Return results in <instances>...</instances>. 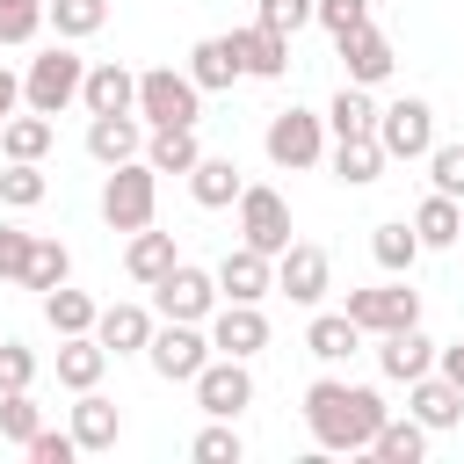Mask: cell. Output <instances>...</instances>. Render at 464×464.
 Instances as JSON below:
<instances>
[{
  "instance_id": "cell-12",
  "label": "cell",
  "mask_w": 464,
  "mask_h": 464,
  "mask_svg": "<svg viewBox=\"0 0 464 464\" xmlns=\"http://www.w3.org/2000/svg\"><path fill=\"white\" fill-rule=\"evenodd\" d=\"M239 239H246L254 254H268V261L290 246V203H283L268 181H246V188H239Z\"/></svg>"
},
{
  "instance_id": "cell-48",
  "label": "cell",
  "mask_w": 464,
  "mask_h": 464,
  "mask_svg": "<svg viewBox=\"0 0 464 464\" xmlns=\"http://www.w3.org/2000/svg\"><path fill=\"white\" fill-rule=\"evenodd\" d=\"M14 109H22V72H7V65H0V123H7Z\"/></svg>"
},
{
  "instance_id": "cell-26",
  "label": "cell",
  "mask_w": 464,
  "mask_h": 464,
  "mask_svg": "<svg viewBox=\"0 0 464 464\" xmlns=\"http://www.w3.org/2000/svg\"><path fill=\"white\" fill-rule=\"evenodd\" d=\"M196 160H203V145H196V123L145 130V167H152V174H188Z\"/></svg>"
},
{
  "instance_id": "cell-6",
  "label": "cell",
  "mask_w": 464,
  "mask_h": 464,
  "mask_svg": "<svg viewBox=\"0 0 464 464\" xmlns=\"http://www.w3.org/2000/svg\"><path fill=\"white\" fill-rule=\"evenodd\" d=\"M0 276H7L14 290H58V283L72 276V254H65V239H51V232H22V239L0 254Z\"/></svg>"
},
{
  "instance_id": "cell-3",
  "label": "cell",
  "mask_w": 464,
  "mask_h": 464,
  "mask_svg": "<svg viewBox=\"0 0 464 464\" xmlns=\"http://www.w3.org/2000/svg\"><path fill=\"white\" fill-rule=\"evenodd\" d=\"M80 80H87V58L65 51V44H51L44 58H29V72H22V102H29L36 116H58V109L80 102Z\"/></svg>"
},
{
  "instance_id": "cell-23",
  "label": "cell",
  "mask_w": 464,
  "mask_h": 464,
  "mask_svg": "<svg viewBox=\"0 0 464 464\" xmlns=\"http://www.w3.org/2000/svg\"><path fill=\"white\" fill-rule=\"evenodd\" d=\"M152 312L145 304H102L94 312V341L109 348V355H145V341H152Z\"/></svg>"
},
{
  "instance_id": "cell-44",
  "label": "cell",
  "mask_w": 464,
  "mask_h": 464,
  "mask_svg": "<svg viewBox=\"0 0 464 464\" xmlns=\"http://www.w3.org/2000/svg\"><path fill=\"white\" fill-rule=\"evenodd\" d=\"M36 384V348L29 341H0V392H29Z\"/></svg>"
},
{
  "instance_id": "cell-14",
  "label": "cell",
  "mask_w": 464,
  "mask_h": 464,
  "mask_svg": "<svg viewBox=\"0 0 464 464\" xmlns=\"http://www.w3.org/2000/svg\"><path fill=\"white\" fill-rule=\"evenodd\" d=\"M261 348H268V312L225 297V304L210 312V355H239V362H246V355H261Z\"/></svg>"
},
{
  "instance_id": "cell-18",
  "label": "cell",
  "mask_w": 464,
  "mask_h": 464,
  "mask_svg": "<svg viewBox=\"0 0 464 464\" xmlns=\"http://www.w3.org/2000/svg\"><path fill=\"white\" fill-rule=\"evenodd\" d=\"M87 152L102 167H123L145 152V116L138 109H116V116H87Z\"/></svg>"
},
{
  "instance_id": "cell-20",
  "label": "cell",
  "mask_w": 464,
  "mask_h": 464,
  "mask_svg": "<svg viewBox=\"0 0 464 464\" xmlns=\"http://www.w3.org/2000/svg\"><path fill=\"white\" fill-rule=\"evenodd\" d=\"M232 51H239V72H246V80H283V72H290V36H276V29H261V22L232 29Z\"/></svg>"
},
{
  "instance_id": "cell-25",
  "label": "cell",
  "mask_w": 464,
  "mask_h": 464,
  "mask_svg": "<svg viewBox=\"0 0 464 464\" xmlns=\"http://www.w3.org/2000/svg\"><path fill=\"white\" fill-rule=\"evenodd\" d=\"M102 370H109V348H102L94 334H65V341H58V384H65V392H94Z\"/></svg>"
},
{
  "instance_id": "cell-45",
  "label": "cell",
  "mask_w": 464,
  "mask_h": 464,
  "mask_svg": "<svg viewBox=\"0 0 464 464\" xmlns=\"http://www.w3.org/2000/svg\"><path fill=\"white\" fill-rule=\"evenodd\" d=\"M22 450H29V464H72V457H80L72 428H36V435H29Z\"/></svg>"
},
{
  "instance_id": "cell-46",
  "label": "cell",
  "mask_w": 464,
  "mask_h": 464,
  "mask_svg": "<svg viewBox=\"0 0 464 464\" xmlns=\"http://www.w3.org/2000/svg\"><path fill=\"white\" fill-rule=\"evenodd\" d=\"M261 29H276V36H297L304 22H312V0H261V14H254Z\"/></svg>"
},
{
  "instance_id": "cell-21",
  "label": "cell",
  "mask_w": 464,
  "mask_h": 464,
  "mask_svg": "<svg viewBox=\"0 0 464 464\" xmlns=\"http://www.w3.org/2000/svg\"><path fill=\"white\" fill-rule=\"evenodd\" d=\"M130 102H138V72H130V65H116V58L87 65V80H80V109H87V116H116V109H130Z\"/></svg>"
},
{
  "instance_id": "cell-28",
  "label": "cell",
  "mask_w": 464,
  "mask_h": 464,
  "mask_svg": "<svg viewBox=\"0 0 464 464\" xmlns=\"http://www.w3.org/2000/svg\"><path fill=\"white\" fill-rule=\"evenodd\" d=\"M116 435H123V413H116V399H102V392H80V406H72V442H80V450H116Z\"/></svg>"
},
{
  "instance_id": "cell-4",
  "label": "cell",
  "mask_w": 464,
  "mask_h": 464,
  "mask_svg": "<svg viewBox=\"0 0 464 464\" xmlns=\"http://www.w3.org/2000/svg\"><path fill=\"white\" fill-rule=\"evenodd\" d=\"M130 109L145 116V130L196 123V116H203V87H196L188 72H174V65H152V72H138V102H130Z\"/></svg>"
},
{
  "instance_id": "cell-5",
  "label": "cell",
  "mask_w": 464,
  "mask_h": 464,
  "mask_svg": "<svg viewBox=\"0 0 464 464\" xmlns=\"http://www.w3.org/2000/svg\"><path fill=\"white\" fill-rule=\"evenodd\" d=\"M261 145H268V160L283 167V174H304V167H319L326 160V116H312V109H276L268 116V130H261Z\"/></svg>"
},
{
  "instance_id": "cell-15",
  "label": "cell",
  "mask_w": 464,
  "mask_h": 464,
  "mask_svg": "<svg viewBox=\"0 0 464 464\" xmlns=\"http://www.w3.org/2000/svg\"><path fill=\"white\" fill-rule=\"evenodd\" d=\"M210 276H218V297H232V304H261V297L276 290V261H268V254H254L246 239H239Z\"/></svg>"
},
{
  "instance_id": "cell-39",
  "label": "cell",
  "mask_w": 464,
  "mask_h": 464,
  "mask_svg": "<svg viewBox=\"0 0 464 464\" xmlns=\"http://www.w3.org/2000/svg\"><path fill=\"white\" fill-rule=\"evenodd\" d=\"M188 457H196V464H239V457H246V442H239V428H232V420H210V428L188 442Z\"/></svg>"
},
{
  "instance_id": "cell-37",
  "label": "cell",
  "mask_w": 464,
  "mask_h": 464,
  "mask_svg": "<svg viewBox=\"0 0 464 464\" xmlns=\"http://www.w3.org/2000/svg\"><path fill=\"white\" fill-rule=\"evenodd\" d=\"M44 22H51L65 44H80V36H94V29L109 22V0H44Z\"/></svg>"
},
{
  "instance_id": "cell-31",
  "label": "cell",
  "mask_w": 464,
  "mask_h": 464,
  "mask_svg": "<svg viewBox=\"0 0 464 464\" xmlns=\"http://www.w3.org/2000/svg\"><path fill=\"white\" fill-rule=\"evenodd\" d=\"M334 174H341L348 188H370V181L384 174V145H377V130H362V138H334Z\"/></svg>"
},
{
  "instance_id": "cell-43",
  "label": "cell",
  "mask_w": 464,
  "mask_h": 464,
  "mask_svg": "<svg viewBox=\"0 0 464 464\" xmlns=\"http://www.w3.org/2000/svg\"><path fill=\"white\" fill-rule=\"evenodd\" d=\"M428 181H435V196L464 203V145H428Z\"/></svg>"
},
{
  "instance_id": "cell-24",
  "label": "cell",
  "mask_w": 464,
  "mask_h": 464,
  "mask_svg": "<svg viewBox=\"0 0 464 464\" xmlns=\"http://www.w3.org/2000/svg\"><path fill=\"white\" fill-rule=\"evenodd\" d=\"M181 72H188L203 94H225L232 80H246V72H239V51H232V36H203V44L188 51V65H181Z\"/></svg>"
},
{
  "instance_id": "cell-17",
  "label": "cell",
  "mask_w": 464,
  "mask_h": 464,
  "mask_svg": "<svg viewBox=\"0 0 464 464\" xmlns=\"http://www.w3.org/2000/svg\"><path fill=\"white\" fill-rule=\"evenodd\" d=\"M334 51H341V65H348V80H355V87H377V80H392V65H399L392 36H384V29H370V22H362V29H348Z\"/></svg>"
},
{
  "instance_id": "cell-35",
  "label": "cell",
  "mask_w": 464,
  "mask_h": 464,
  "mask_svg": "<svg viewBox=\"0 0 464 464\" xmlns=\"http://www.w3.org/2000/svg\"><path fill=\"white\" fill-rule=\"evenodd\" d=\"M326 130L334 138H362V130H377V102H370V87H341L334 102H326Z\"/></svg>"
},
{
  "instance_id": "cell-8",
  "label": "cell",
  "mask_w": 464,
  "mask_h": 464,
  "mask_svg": "<svg viewBox=\"0 0 464 464\" xmlns=\"http://www.w3.org/2000/svg\"><path fill=\"white\" fill-rule=\"evenodd\" d=\"M377 145H384V160H428V145H435V109H428L420 94L384 102V109H377Z\"/></svg>"
},
{
  "instance_id": "cell-11",
  "label": "cell",
  "mask_w": 464,
  "mask_h": 464,
  "mask_svg": "<svg viewBox=\"0 0 464 464\" xmlns=\"http://www.w3.org/2000/svg\"><path fill=\"white\" fill-rule=\"evenodd\" d=\"M188 384H196V406H203L210 420H239V413L254 406V370H246L239 355H210Z\"/></svg>"
},
{
  "instance_id": "cell-40",
  "label": "cell",
  "mask_w": 464,
  "mask_h": 464,
  "mask_svg": "<svg viewBox=\"0 0 464 464\" xmlns=\"http://www.w3.org/2000/svg\"><path fill=\"white\" fill-rule=\"evenodd\" d=\"M36 428H44V406H36L29 392H0V435H7L14 450H22V442H29Z\"/></svg>"
},
{
  "instance_id": "cell-2",
  "label": "cell",
  "mask_w": 464,
  "mask_h": 464,
  "mask_svg": "<svg viewBox=\"0 0 464 464\" xmlns=\"http://www.w3.org/2000/svg\"><path fill=\"white\" fill-rule=\"evenodd\" d=\"M152 210H160V174L145 167V152L123 160V167H109V181H102V218H109V232H145Z\"/></svg>"
},
{
  "instance_id": "cell-38",
  "label": "cell",
  "mask_w": 464,
  "mask_h": 464,
  "mask_svg": "<svg viewBox=\"0 0 464 464\" xmlns=\"http://www.w3.org/2000/svg\"><path fill=\"white\" fill-rule=\"evenodd\" d=\"M44 196H51V181H44L36 160H7V167H0V203H7V210H36Z\"/></svg>"
},
{
  "instance_id": "cell-50",
  "label": "cell",
  "mask_w": 464,
  "mask_h": 464,
  "mask_svg": "<svg viewBox=\"0 0 464 464\" xmlns=\"http://www.w3.org/2000/svg\"><path fill=\"white\" fill-rule=\"evenodd\" d=\"M457 246H464V232H457Z\"/></svg>"
},
{
  "instance_id": "cell-27",
  "label": "cell",
  "mask_w": 464,
  "mask_h": 464,
  "mask_svg": "<svg viewBox=\"0 0 464 464\" xmlns=\"http://www.w3.org/2000/svg\"><path fill=\"white\" fill-rule=\"evenodd\" d=\"M304 348H312L319 362H348V355L362 348V326H355L348 312H319V304H312V326H304Z\"/></svg>"
},
{
  "instance_id": "cell-33",
  "label": "cell",
  "mask_w": 464,
  "mask_h": 464,
  "mask_svg": "<svg viewBox=\"0 0 464 464\" xmlns=\"http://www.w3.org/2000/svg\"><path fill=\"white\" fill-rule=\"evenodd\" d=\"M51 138H58L51 116H36V109H29V116H7V123H0V160H44Z\"/></svg>"
},
{
  "instance_id": "cell-30",
  "label": "cell",
  "mask_w": 464,
  "mask_h": 464,
  "mask_svg": "<svg viewBox=\"0 0 464 464\" xmlns=\"http://www.w3.org/2000/svg\"><path fill=\"white\" fill-rule=\"evenodd\" d=\"M174 261H181V254H174V232H152V225L130 232V246H123V268H130V283H145V290H152Z\"/></svg>"
},
{
  "instance_id": "cell-7",
  "label": "cell",
  "mask_w": 464,
  "mask_h": 464,
  "mask_svg": "<svg viewBox=\"0 0 464 464\" xmlns=\"http://www.w3.org/2000/svg\"><path fill=\"white\" fill-rule=\"evenodd\" d=\"M362 334H399V326H420V290L406 283V276H392V283H377V290H348V304H341Z\"/></svg>"
},
{
  "instance_id": "cell-49",
  "label": "cell",
  "mask_w": 464,
  "mask_h": 464,
  "mask_svg": "<svg viewBox=\"0 0 464 464\" xmlns=\"http://www.w3.org/2000/svg\"><path fill=\"white\" fill-rule=\"evenodd\" d=\"M14 239H22V232H14V225H7V203H0V254H7V246H14Z\"/></svg>"
},
{
  "instance_id": "cell-9",
  "label": "cell",
  "mask_w": 464,
  "mask_h": 464,
  "mask_svg": "<svg viewBox=\"0 0 464 464\" xmlns=\"http://www.w3.org/2000/svg\"><path fill=\"white\" fill-rule=\"evenodd\" d=\"M152 312H160V319H196V326H203V319L218 312V276L196 268V261H174V268L152 283Z\"/></svg>"
},
{
  "instance_id": "cell-36",
  "label": "cell",
  "mask_w": 464,
  "mask_h": 464,
  "mask_svg": "<svg viewBox=\"0 0 464 464\" xmlns=\"http://www.w3.org/2000/svg\"><path fill=\"white\" fill-rule=\"evenodd\" d=\"M370 254H377V268H384V276H413L420 239H413V225H399V218H392V225H377V232H370Z\"/></svg>"
},
{
  "instance_id": "cell-1",
  "label": "cell",
  "mask_w": 464,
  "mask_h": 464,
  "mask_svg": "<svg viewBox=\"0 0 464 464\" xmlns=\"http://www.w3.org/2000/svg\"><path fill=\"white\" fill-rule=\"evenodd\" d=\"M392 406L370 392V384H341V377H319L312 392H304V428H312V442L319 450H370V435H377V420H384Z\"/></svg>"
},
{
  "instance_id": "cell-29",
  "label": "cell",
  "mask_w": 464,
  "mask_h": 464,
  "mask_svg": "<svg viewBox=\"0 0 464 464\" xmlns=\"http://www.w3.org/2000/svg\"><path fill=\"white\" fill-rule=\"evenodd\" d=\"M370 457H377V464H420V457H428V428H420L413 413H406V420L384 413L377 435H370Z\"/></svg>"
},
{
  "instance_id": "cell-42",
  "label": "cell",
  "mask_w": 464,
  "mask_h": 464,
  "mask_svg": "<svg viewBox=\"0 0 464 464\" xmlns=\"http://www.w3.org/2000/svg\"><path fill=\"white\" fill-rule=\"evenodd\" d=\"M312 22L341 44L348 29H362V22H370V0H312Z\"/></svg>"
},
{
  "instance_id": "cell-34",
  "label": "cell",
  "mask_w": 464,
  "mask_h": 464,
  "mask_svg": "<svg viewBox=\"0 0 464 464\" xmlns=\"http://www.w3.org/2000/svg\"><path fill=\"white\" fill-rule=\"evenodd\" d=\"M94 297L87 290H72V283H58V290H44V319H51V334L65 341V334H94Z\"/></svg>"
},
{
  "instance_id": "cell-32",
  "label": "cell",
  "mask_w": 464,
  "mask_h": 464,
  "mask_svg": "<svg viewBox=\"0 0 464 464\" xmlns=\"http://www.w3.org/2000/svg\"><path fill=\"white\" fill-rule=\"evenodd\" d=\"M457 232H464V203L428 188L420 210H413V239H420V246H457Z\"/></svg>"
},
{
  "instance_id": "cell-13",
  "label": "cell",
  "mask_w": 464,
  "mask_h": 464,
  "mask_svg": "<svg viewBox=\"0 0 464 464\" xmlns=\"http://www.w3.org/2000/svg\"><path fill=\"white\" fill-rule=\"evenodd\" d=\"M276 290L290 297V304H319L326 290H334V261H326V246H312V239H290L283 254H276Z\"/></svg>"
},
{
  "instance_id": "cell-10",
  "label": "cell",
  "mask_w": 464,
  "mask_h": 464,
  "mask_svg": "<svg viewBox=\"0 0 464 464\" xmlns=\"http://www.w3.org/2000/svg\"><path fill=\"white\" fill-rule=\"evenodd\" d=\"M145 362H152L167 384H188V377L210 362V334H203L196 319H167V326H152V341H145Z\"/></svg>"
},
{
  "instance_id": "cell-47",
  "label": "cell",
  "mask_w": 464,
  "mask_h": 464,
  "mask_svg": "<svg viewBox=\"0 0 464 464\" xmlns=\"http://www.w3.org/2000/svg\"><path fill=\"white\" fill-rule=\"evenodd\" d=\"M435 370H442L450 384H464V334H457L450 348H435Z\"/></svg>"
},
{
  "instance_id": "cell-22",
  "label": "cell",
  "mask_w": 464,
  "mask_h": 464,
  "mask_svg": "<svg viewBox=\"0 0 464 464\" xmlns=\"http://www.w3.org/2000/svg\"><path fill=\"white\" fill-rule=\"evenodd\" d=\"M239 188H246V174L232 167V152H203V160L188 167V196H196V210H232Z\"/></svg>"
},
{
  "instance_id": "cell-41",
  "label": "cell",
  "mask_w": 464,
  "mask_h": 464,
  "mask_svg": "<svg viewBox=\"0 0 464 464\" xmlns=\"http://www.w3.org/2000/svg\"><path fill=\"white\" fill-rule=\"evenodd\" d=\"M36 29H44V0H0V44L7 51L36 44Z\"/></svg>"
},
{
  "instance_id": "cell-16",
  "label": "cell",
  "mask_w": 464,
  "mask_h": 464,
  "mask_svg": "<svg viewBox=\"0 0 464 464\" xmlns=\"http://www.w3.org/2000/svg\"><path fill=\"white\" fill-rule=\"evenodd\" d=\"M406 413H413L428 435H442V428H457V420H464V384H450L442 370H428V377H413V384H406Z\"/></svg>"
},
{
  "instance_id": "cell-19",
  "label": "cell",
  "mask_w": 464,
  "mask_h": 464,
  "mask_svg": "<svg viewBox=\"0 0 464 464\" xmlns=\"http://www.w3.org/2000/svg\"><path fill=\"white\" fill-rule=\"evenodd\" d=\"M377 370H384L392 384H413V377H428V370H435V341H428L420 326L377 334Z\"/></svg>"
}]
</instances>
